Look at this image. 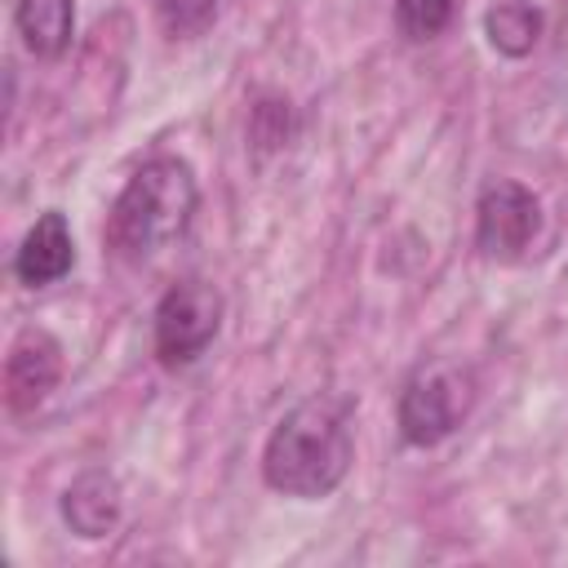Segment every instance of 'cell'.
<instances>
[{"mask_svg": "<svg viewBox=\"0 0 568 568\" xmlns=\"http://www.w3.org/2000/svg\"><path fill=\"white\" fill-rule=\"evenodd\" d=\"M62 524L84 537V541H102L115 532L120 515H124V493H120V479L106 470V466H89L80 470L67 488H62Z\"/></svg>", "mask_w": 568, "mask_h": 568, "instance_id": "8", "label": "cell"}, {"mask_svg": "<svg viewBox=\"0 0 568 568\" xmlns=\"http://www.w3.org/2000/svg\"><path fill=\"white\" fill-rule=\"evenodd\" d=\"M355 404L342 395H306L297 399L262 444V479L280 497L320 501L342 488L355 462L351 435Z\"/></svg>", "mask_w": 568, "mask_h": 568, "instance_id": "1", "label": "cell"}, {"mask_svg": "<svg viewBox=\"0 0 568 568\" xmlns=\"http://www.w3.org/2000/svg\"><path fill=\"white\" fill-rule=\"evenodd\" d=\"M226 302L209 280H178L164 288L151 315V346L164 368H191L222 333Z\"/></svg>", "mask_w": 568, "mask_h": 568, "instance_id": "4", "label": "cell"}, {"mask_svg": "<svg viewBox=\"0 0 568 568\" xmlns=\"http://www.w3.org/2000/svg\"><path fill=\"white\" fill-rule=\"evenodd\" d=\"M453 9L457 0H395V27L404 40L426 44L453 22Z\"/></svg>", "mask_w": 568, "mask_h": 568, "instance_id": "12", "label": "cell"}, {"mask_svg": "<svg viewBox=\"0 0 568 568\" xmlns=\"http://www.w3.org/2000/svg\"><path fill=\"white\" fill-rule=\"evenodd\" d=\"M62 382V342L49 328H22L4 355V404L13 413H36Z\"/></svg>", "mask_w": 568, "mask_h": 568, "instance_id": "6", "label": "cell"}, {"mask_svg": "<svg viewBox=\"0 0 568 568\" xmlns=\"http://www.w3.org/2000/svg\"><path fill=\"white\" fill-rule=\"evenodd\" d=\"M75 266V240L58 209H44L13 248V275L22 288H49Z\"/></svg>", "mask_w": 568, "mask_h": 568, "instance_id": "7", "label": "cell"}, {"mask_svg": "<svg viewBox=\"0 0 568 568\" xmlns=\"http://www.w3.org/2000/svg\"><path fill=\"white\" fill-rule=\"evenodd\" d=\"M541 235V200L510 178H497L479 191L475 204V248L488 262H519Z\"/></svg>", "mask_w": 568, "mask_h": 568, "instance_id": "5", "label": "cell"}, {"mask_svg": "<svg viewBox=\"0 0 568 568\" xmlns=\"http://www.w3.org/2000/svg\"><path fill=\"white\" fill-rule=\"evenodd\" d=\"M155 4V18L160 27L173 36V40H195L213 27L217 18V0H151Z\"/></svg>", "mask_w": 568, "mask_h": 568, "instance_id": "13", "label": "cell"}, {"mask_svg": "<svg viewBox=\"0 0 568 568\" xmlns=\"http://www.w3.org/2000/svg\"><path fill=\"white\" fill-rule=\"evenodd\" d=\"M195 209H200L195 169L182 155H151L120 186L102 226V244L120 262H146L186 235Z\"/></svg>", "mask_w": 568, "mask_h": 568, "instance_id": "2", "label": "cell"}, {"mask_svg": "<svg viewBox=\"0 0 568 568\" xmlns=\"http://www.w3.org/2000/svg\"><path fill=\"white\" fill-rule=\"evenodd\" d=\"M13 31L31 58L53 62L71 49L75 36V0H13Z\"/></svg>", "mask_w": 568, "mask_h": 568, "instance_id": "9", "label": "cell"}, {"mask_svg": "<svg viewBox=\"0 0 568 568\" xmlns=\"http://www.w3.org/2000/svg\"><path fill=\"white\" fill-rule=\"evenodd\" d=\"M546 31V13L532 0H497L484 13V36L501 58H528Z\"/></svg>", "mask_w": 568, "mask_h": 568, "instance_id": "10", "label": "cell"}, {"mask_svg": "<svg viewBox=\"0 0 568 568\" xmlns=\"http://www.w3.org/2000/svg\"><path fill=\"white\" fill-rule=\"evenodd\" d=\"M297 133V111L284 93H262L253 106H248V146L253 155H271V151H284Z\"/></svg>", "mask_w": 568, "mask_h": 568, "instance_id": "11", "label": "cell"}, {"mask_svg": "<svg viewBox=\"0 0 568 568\" xmlns=\"http://www.w3.org/2000/svg\"><path fill=\"white\" fill-rule=\"evenodd\" d=\"M479 399V377L462 359H426L408 373L395 399V426L408 448H435L462 430Z\"/></svg>", "mask_w": 568, "mask_h": 568, "instance_id": "3", "label": "cell"}]
</instances>
